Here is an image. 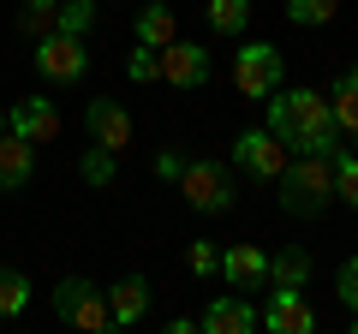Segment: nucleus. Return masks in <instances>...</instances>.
<instances>
[{
	"label": "nucleus",
	"instance_id": "15",
	"mask_svg": "<svg viewBox=\"0 0 358 334\" xmlns=\"http://www.w3.org/2000/svg\"><path fill=\"white\" fill-rule=\"evenodd\" d=\"M143 310H150V281L143 275H126V281L108 286V317H114V328H138Z\"/></svg>",
	"mask_w": 358,
	"mask_h": 334
},
{
	"label": "nucleus",
	"instance_id": "1",
	"mask_svg": "<svg viewBox=\"0 0 358 334\" xmlns=\"http://www.w3.org/2000/svg\"><path fill=\"white\" fill-rule=\"evenodd\" d=\"M268 131L287 143L293 155H334L341 150V126L322 90H275L268 96Z\"/></svg>",
	"mask_w": 358,
	"mask_h": 334
},
{
	"label": "nucleus",
	"instance_id": "2",
	"mask_svg": "<svg viewBox=\"0 0 358 334\" xmlns=\"http://www.w3.org/2000/svg\"><path fill=\"white\" fill-rule=\"evenodd\" d=\"M281 209L299 221H317L334 203V155H287L281 167Z\"/></svg>",
	"mask_w": 358,
	"mask_h": 334
},
{
	"label": "nucleus",
	"instance_id": "11",
	"mask_svg": "<svg viewBox=\"0 0 358 334\" xmlns=\"http://www.w3.org/2000/svg\"><path fill=\"white\" fill-rule=\"evenodd\" d=\"M84 131H90V143H102V150H126L131 143V114L120 102H108V96H96V102L84 108Z\"/></svg>",
	"mask_w": 358,
	"mask_h": 334
},
{
	"label": "nucleus",
	"instance_id": "16",
	"mask_svg": "<svg viewBox=\"0 0 358 334\" xmlns=\"http://www.w3.org/2000/svg\"><path fill=\"white\" fill-rule=\"evenodd\" d=\"M173 36H179V18H173V6H167V0H150V6L138 13V42L162 54Z\"/></svg>",
	"mask_w": 358,
	"mask_h": 334
},
{
	"label": "nucleus",
	"instance_id": "24",
	"mask_svg": "<svg viewBox=\"0 0 358 334\" xmlns=\"http://www.w3.org/2000/svg\"><path fill=\"white\" fill-rule=\"evenodd\" d=\"M24 305H30V281H24L18 269H6V275H0V322H6V317H18Z\"/></svg>",
	"mask_w": 358,
	"mask_h": 334
},
{
	"label": "nucleus",
	"instance_id": "23",
	"mask_svg": "<svg viewBox=\"0 0 358 334\" xmlns=\"http://www.w3.org/2000/svg\"><path fill=\"white\" fill-rule=\"evenodd\" d=\"M24 13H18V30L24 36H48L54 30V13H60V0H18Z\"/></svg>",
	"mask_w": 358,
	"mask_h": 334
},
{
	"label": "nucleus",
	"instance_id": "6",
	"mask_svg": "<svg viewBox=\"0 0 358 334\" xmlns=\"http://www.w3.org/2000/svg\"><path fill=\"white\" fill-rule=\"evenodd\" d=\"M36 72L48 78V84H78V78L90 72V48H84V36H66V30L36 36Z\"/></svg>",
	"mask_w": 358,
	"mask_h": 334
},
{
	"label": "nucleus",
	"instance_id": "3",
	"mask_svg": "<svg viewBox=\"0 0 358 334\" xmlns=\"http://www.w3.org/2000/svg\"><path fill=\"white\" fill-rule=\"evenodd\" d=\"M54 317H60L66 328H84V334L114 328V317H108V293L96 281H84V275H66V281L54 286Z\"/></svg>",
	"mask_w": 358,
	"mask_h": 334
},
{
	"label": "nucleus",
	"instance_id": "8",
	"mask_svg": "<svg viewBox=\"0 0 358 334\" xmlns=\"http://www.w3.org/2000/svg\"><path fill=\"white\" fill-rule=\"evenodd\" d=\"M155 78L162 84H173V90H203L209 84V54H203V42H167L162 54H155Z\"/></svg>",
	"mask_w": 358,
	"mask_h": 334
},
{
	"label": "nucleus",
	"instance_id": "7",
	"mask_svg": "<svg viewBox=\"0 0 358 334\" xmlns=\"http://www.w3.org/2000/svg\"><path fill=\"white\" fill-rule=\"evenodd\" d=\"M287 143L275 138V131H239V138H233V167H239V173H251V180H281V167H287Z\"/></svg>",
	"mask_w": 358,
	"mask_h": 334
},
{
	"label": "nucleus",
	"instance_id": "5",
	"mask_svg": "<svg viewBox=\"0 0 358 334\" xmlns=\"http://www.w3.org/2000/svg\"><path fill=\"white\" fill-rule=\"evenodd\" d=\"M281 78H287V60H281L275 42H245V48L233 54V84H239V96H251V102L275 96Z\"/></svg>",
	"mask_w": 358,
	"mask_h": 334
},
{
	"label": "nucleus",
	"instance_id": "4",
	"mask_svg": "<svg viewBox=\"0 0 358 334\" xmlns=\"http://www.w3.org/2000/svg\"><path fill=\"white\" fill-rule=\"evenodd\" d=\"M173 185H179V197H185L197 215H227L233 209V173L221 161H185Z\"/></svg>",
	"mask_w": 358,
	"mask_h": 334
},
{
	"label": "nucleus",
	"instance_id": "21",
	"mask_svg": "<svg viewBox=\"0 0 358 334\" xmlns=\"http://www.w3.org/2000/svg\"><path fill=\"white\" fill-rule=\"evenodd\" d=\"M78 173H84V185H114L120 155H114V150H102V143H90V150H84V161H78Z\"/></svg>",
	"mask_w": 358,
	"mask_h": 334
},
{
	"label": "nucleus",
	"instance_id": "12",
	"mask_svg": "<svg viewBox=\"0 0 358 334\" xmlns=\"http://www.w3.org/2000/svg\"><path fill=\"white\" fill-rule=\"evenodd\" d=\"M221 281H227L233 293H263L268 286V257L257 245H227V251H221Z\"/></svg>",
	"mask_w": 358,
	"mask_h": 334
},
{
	"label": "nucleus",
	"instance_id": "26",
	"mask_svg": "<svg viewBox=\"0 0 358 334\" xmlns=\"http://www.w3.org/2000/svg\"><path fill=\"white\" fill-rule=\"evenodd\" d=\"M185 269L203 275V281H209V275H221V245H215V239H192V251H185Z\"/></svg>",
	"mask_w": 358,
	"mask_h": 334
},
{
	"label": "nucleus",
	"instance_id": "10",
	"mask_svg": "<svg viewBox=\"0 0 358 334\" xmlns=\"http://www.w3.org/2000/svg\"><path fill=\"white\" fill-rule=\"evenodd\" d=\"M263 328L275 334H310L317 328V310L305 305V293H287V286H268V305H263Z\"/></svg>",
	"mask_w": 358,
	"mask_h": 334
},
{
	"label": "nucleus",
	"instance_id": "28",
	"mask_svg": "<svg viewBox=\"0 0 358 334\" xmlns=\"http://www.w3.org/2000/svg\"><path fill=\"white\" fill-rule=\"evenodd\" d=\"M334 286H341V305H346V310L358 317V257H346V263H341V275H334Z\"/></svg>",
	"mask_w": 358,
	"mask_h": 334
},
{
	"label": "nucleus",
	"instance_id": "27",
	"mask_svg": "<svg viewBox=\"0 0 358 334\" xmlns=\"http://www.w3.org/2000/svg\"><path fill=\"white\" fill-rule=\"evenodd\" d=\"M126 78H131V84H155V48H143V42H138L131 60H126Z\"/></svg>",
	"mask_w": 358,
	"mask_h": 334
},
{
	"label": "nucleus",
	"instance_id": "25",
	"mask_svg": "<svg viewBox=\"0 0 358 334\" xmlns=\"http://www.w3.org/2000/svg\"><path fill=\"white\" fill-rule=\"evenodd\" d=\"M334 197H346V209H358V155L334 150Z\"/></svg>",
	"mask_w": 358,
	"mask_h": 334
},
{
	"label": "nucleus",
	"instance_id": "9",
	"mask_svg": "<svg viewBox=\"0 0 358 334\" xmlns=\"http://www.w3.org/2000/svg\"><path fill=\"white\" fill-rule=\"evenodd\" d=\"M6 131H18L24 143H54L60 138V108L48 102V96H24V102H13L6 108Z\"/></svg>",
	"mask_w": 358,
	"mask_h": 334
},
{
	"label": "nucleus",
	"instance_id": "22",
	"mask_svg": "<svg viewBox=\"0 0 358 334\" xmlns=\"http://www.w3.org/2000/svg\"><path fill=\"white\" fill-rule=\"evenodd\" d=\"M90 24H96V0H60L54 30H66V36H90Z\"/></svg>",
	"mask_w": 358,
	"mask_h": 334
},
{
	"label": "nucleus",
	"instance_id": "18",
	"mask_svg": "<svg viewBox=\"0 0 358 334\" xmlns=\"http://www.w3.org/2000/svg\"><path fill=\"white\" fill-rule=\"evenodd\" d=\"M329 108H334V126H341V138H346V131H358V60L346 66L341 78H334Z\"/></svg>",
	"mask_w": 358,
	"mask_h": 334
},
{
	"label": "nucleus",
	"instance_id": "31",
	"mask_svg": "<svg viewBox=\"0 0 358 334\" xmlns=\"http://www.w3.org/2000/svg\"><path fill=\"white\" fill-rule=\"evenodd\" d=\"M346 138H352V150H358V131H346Z\"/></svg>",
	"mask_w": 358,
	"mask_h": 334
},
{
	"label": "nucleus",
	"instance_id": "17",
	"mask_svg": "<svg viewBox=\"0 0 358 334\" xmlns=\"http://www.w3.org/2000/svg\"><path fill=\"white\" fill-rule=\"evenodd\" d=\"M268 286H287V293H305V286H310V251L287 245L281 257H268Z\"/></svg>",
	"mask_w": 358,
	"mask_h": 334
},
{
	"label": "nucleus",
	"instance_id": "20",
	"mask_svg": "<svg viewBox=\"0 0 358 334\" xmlns=\"http://www.w3.org/2000/svg\"><path fill=\"white\" fill-rule=\"evenodd\" d=\"M341 13V0H287V24L293 30H322Z\"/></svg>",
	"mask_w": 358,
	"mask_h": 334
},
{
	"label": "nucleus",
	"instance_id": "29",
	"mask_svg": "<svg viewBox=\"0 0 358 334\" xmlns=\"http://www.w3.org/2000/svg\"><path fill=\"white\" fill-rule=\"evenodd\" d=\"M179 167H185L179 150H155V180H179Z\"/></svg>",
	"mask_w": 358,
	"mask_h": 334
},
{
	"label": "nucleus",
	"instance_id": "14",
	"mask_svg": "<svg viewBox=\"0 0 358 334\" xmlns=\"http://www.w3.org/2000/svg\"><path fill=\"white\" fill-rule=\"evenodd\" d=\"M36 173V143H24L18 131H0V191H24Z\"/></svg>",
	"mask_w": 358,
	"mask_h": 334
},
{
	"label": "nucleus",
	"instance_id": "19",
	"mask_svg": "<svg viewBox=\"0 0 358 334\" xmlns=\"http://www.w3.org/2000/svg\"><path fill=\"white\" fill-rule=\"evenodd\" d=\"M203 13H209V30L215 36H239L251 24V0H203Z\"/></svg>",
	"mask_w": 358,
	"mask_h": 334
},
{
	"label": "nucleus",
	"instance_id": "30",
	"mask_svg": "<svg viewBox=\"0 0 358 334\" xmlns=\"http://www.w3.org/2000/svg\"><path fill=\"white\" fill-rule=\"evenodd\" d=\"M0 131H6V108H0Z\"/></svg>",
	"mask_w": 358,
	"mask_h": 334
},
{
	"label": "nucleus",
	"instance_id": "13",
	"mask_svg": "<svg viewBox=\"0 0 358 334\" xmlns=\"http://www.w3.org/2000/svg\"><path fill=\"white\" fill-rule=\"evenodd\" d=\"M197 328H203V334H251L257 328V310H251L245 293H221L215 305L197 317Z\"/></svg>",
	"mask_w": 358,
	"mask_h": 334
}]
</instances>
